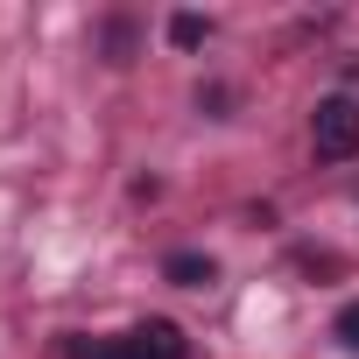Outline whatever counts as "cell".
Masks as SVG:
<instances>
[{"instance_id":"1","label":"cell","mask_w":359,"mask_h":359,"mask_svg":"<svg viewBox=\"0 0 359 359\" xmlns=\"http://www.w3.org/2000/svg\"><path fill=\"white\" fill-rule=\"evenodd\" d=\"M310 148H317L324 162L359 155V99H345V92L317 99V113H310Z\"/></svg>"},{"instance_id":"2","label":"cell","mask_w":359,"mask_h":359,"mask_svg":"<svg viewBox=\"0 0 359 359\" xmlns=\"http://www.w3.org/2000/svg\"><path fill=\"white\" fill-rule=\"evenodd\" d=\"M127 352L134 359H191V338L176 331V324H162V317H148V324L127 331Z\"/></svg>"},{"instance_id":"3","label":"cell","mask_w":359,"mask_h":359,"mask_svg":"<svg viewBox=\"0 0 359 359\" xmlns=\"http://www.w3.org/2000/svg\"><path fill=\"white\" fill-rule=\"evenodd\" d=\"M162 275H169L176 289H205L219 268H212V254H169V261H162Z\"/></svg>"},{"instance_id":"4","label":"cell","mask_w":359,"mask_h":359,"mask_svg":"<svg viewBox=\"0 0 359 359\" xmlns=\"http://www.w3.org/2000/svg\"><path fill=\"white\" fill-rule=\"evenodd\" d=\"M205 36H212V22H205V15H176V22H169V43H176V50H198Z\"/></svg>"},{"instance_id":"5","label":"cell","mask_w":359,"mask_h":359,"mask_svg":"<svg viewBox=\"0 0 359 359\" xmlns=\"http://www.w3.org/2000/svg\"><path fill=\"white\" fill-rule=\"evenodd\" d=\"M331 331H338V338H345V352H359V303H345V310H338V324H331Z\"/></svg>"},{"instance_id":"6","label":"cell","mask_w":359,"mask_h":359,"mask_svg":"<svg viewBox=\"0 0 359 359\" xmlns=\"http://www.w3.org/2000/svg\"><path fill=\"white\" fill-rule=\"evenodd\" d=\"M92 359H134V352H127V338H113V345H99Z\"/></svg>"}]
</instances>
